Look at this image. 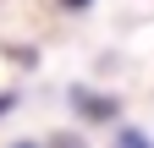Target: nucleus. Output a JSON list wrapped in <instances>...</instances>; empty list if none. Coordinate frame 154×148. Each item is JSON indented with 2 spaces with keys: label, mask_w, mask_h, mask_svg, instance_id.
I'll use <instances>...</instances> for the list:
<instances>
[{
  "label": "nucleus",
  "mask_w": 154,
  "mask_h": 148,
  "mask_svg": "<svg viewBox=\"0 0 154 148\" xmlns=\"http://www.w3.org/2000/svg\"><path fill=\"white\" fill-rule=\"evenodd\" d=\"M17 148H38V143H17Z\"/></svg>",
  "instance_id": "obj_5"
},
{
  "label": "nucleus",
  "mask_w": 154,
  "mask_h": 148,
  "mask_svg": "<svg viewBox=\"0 0 154 148\" xmlns=\"http://www.w3.org/2000/svg\"><path fill=\"white\" fill-rule=\"evenodd\" d=\"M61 6H66V11H83V6H94V0H61Z\"/></svg>",
  "instance_id": "obj_3"
},
{
  "label": "nucleus",
  "mask_w": 154,
  "mask_h": 148,
  "mask_svg": "<svg viewBox=\"0 0 154 148\" xmlns=\"http://www.w3.org/2000/svg\"><path fill=\"white\" fill-rule=\"evenodd\" d=\"M0 110H11V93H0Z\"/></svg>",
  "instance_id": "obj_4"
},
{
  "label": "nucleus",
  "mask_w": 154,
  "mask_h": 148,
  "mask_svg": "<svg viewBox=\"0 0 154 148\" xmlns=\"http://www.w3.org/2000/svg\"><path fill=\"white\" fill-rule=\"evenodd\" d=\"M72 110L83 121H116L121 115V99L116 93H94V88H72Z\"/></svg>",
  "instance_id": "obj_1"
},
{
  "label": "nucleus",
  "mask_w": 154,
  "mask_h": 148,
  "mask_svg": "<svg viewBox=\"0 0 154 148\" xmlns=\"http://www.w3.org/2000/svg\"><path fill=\"white\" fill-rule=\"evenodd\" d=\"M110 148H154V143H149V132H138V126H121Z\"/></svg>",
  "instance_id": "obj_2"
}]
</instances>
